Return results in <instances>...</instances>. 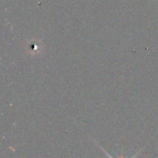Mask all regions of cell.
Here are the masks:
<instances>
[{
  "instance_id": "cell-1",
  "label": "cell",
  "mask_w": 158,
  "mask_h": 158,
  "mask_svg": "<svg viewBox=\"0 0 158 158\" xmlns=\"http://www.w3.org/2000/svg\"><path fill=\"white\" fill-rule=\"evenodd\" d=\"M100 149H101L102 150V151H103V152H104L105 153V154H106V156H107V157H109V158H114V157H111V156L110 155V154H108V153L107 152H106V151H105V150L104 149H103V148H101V147H100ZM140 151H139V152L138 153H137V154H136V155L135 156H134V157H133L132 158H136V157H137V154H139V153H140ZM120 158H124V157H123V154H121V156H120Z\"/></svg>"
}]
</instances>
